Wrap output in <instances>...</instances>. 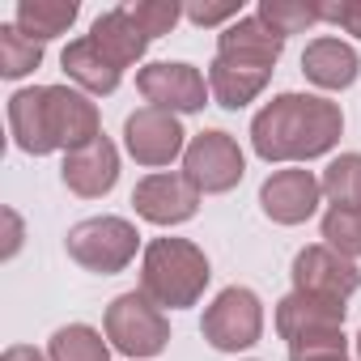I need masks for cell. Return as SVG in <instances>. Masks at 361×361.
I'll use <instances>...</instances> for the list:
<instances>
[{
    "instance_id": "obj_3",
    "label": "cell",
    "mask_w": 361,
    "mask_h": 361,
    "mask_svg": "<svg viewBox=\"0 0 361 361\" xmlns=\"http://www.w3.org/2000/svg\"><path fill=\"white\" fill-rule=\"evenodd\" d=\"M209 281H213L209 255L192 238H153L140 255V293L161 310L196 306Z\"/></svg>"
},
{
    "instance_id": "obj_14",
    "label": "cell",
    "mask_w": 361,
    "mask_h": 361,
    "mask_svg": "<svg viewBox=\"0 0 361 361\" xmlns=\"http://www.w3.org/2000/svg\"><path fill=\"white\" fill-rule=\"evenodd\" d=\"M60 178H64V188H68L73 196H81V200H102V196L119 183V149L111 145V136H98L94 145L73 149V153H64Z\"/></svg>"
},
{
    "instance_id": "obj_10",
    "label": "cell",
    "mask_w": 361,
    "mask_h": 361,
    "mask_svg": "<svg viewBox=\"0 0 361 361\" xmlns=\"http://www.w3.org/2000/svg\"><path fill=\"white\" fill-rule=\"evenodd\" d=\"M293 289L310 293V298H327V302H348L361 289V268L353 259H344L340 251H331L327 243H310L293 255Z\"/></svg>"
},
{
    "instance_id": "obj_23",
    "label": "cell",
    "mask_w": 361,
    "mask_h": 361,
    "mask_svg": "<svg viewBox=\"0 0 361 361\" xmlns=\"http://www.w3.org/2000/svg\"><path fill=\"white\" fill-rule=\"evenodd\" d=\"M255 18H259L272 35L289 39V35H302V30L319 26V22H323V9H319V0H259Z\"/></svg>"
},
{
    "instance_id": "obj_19",
    "label": "cell",
    "mask_w": 361,
    "mask_h": 361,
    "mask_svg": "<svg viewBox=\"0 0 361 361\" xmlns=\"http://www.w3.org/2000/svg\"><path fill=\"white\" fill-rule=\"evenodd\" d=\"M272 73L268 68H243V64H230V60H217L209 64V90H213V102L226 106V111H243L247 102H255L264 90H268Z\"/></svg>"
},
{
    "instance_id": "obj_1",
    "label": "cell",
    "mask_w": 361,
    "mask_h": 361,
    "mask_svg": "<svg viewBox=\"0 0 361 361\" xmlns=\"http://www.w3.org/2000/svg\"><path fill=\"white\" fill-rule=\"evenodd\" d=\"M9 132H13V145L30 157L73 153L102 136V115L81 90L30 85L9 98Z\"/></svg>"
},
{
    "instance_id": "obj_29",
    "label": "cell",
    "mask_w": 361,
    "mask_h": 361,
    "mask_svg": "<svg viewBox=\"0 0 361 361\" xmlns=\"http://www.w3.org/2000/svg\"><path fill=\"white\" fill-rule=\"evenodd\" d=\"M289 361H353L348 344L344 348H306V353H289Z\"/></svg>"
},
{
    "instance_id": "obj_21",
    "label": "cell",
    "mask_w": 361,
    "mask_h": 361,
    "mask_svg": "<svg viewBox=\"0 0 361 361\" xmlns=\"http://www.w3.org/2000/svg\"><path fill=\"white\" fill-rule=\"evenodd\" d=\"M47 357L51 361H111V344L102 340L98 327L68 323V327H56V336L47 340Z\"/></svg>"
},
{
    "instance_id": "obj_24",
    "label": "cell",
    "mask_w": 361,
    "mask_h": 361,
    "mask_svg": "<svg viewBox=\"0 0 361 361\" xmlns=\"http://www.w3.org/2000/svg\"><path fill=\"white\" fill-rule=\"evenodd\" d=\"M43 64V43H35L30 35H22L13 22L9 26H0V77H26Z\"/></svg>"
},
{
    "instance_id": "obj_28",
    "label": "cell",
    "mask_w": 361,
    "mask_h": 361,
    "mask_svg": "<svg viewBox=\"0 0 361 361\" xmlns=\"http://www.w3.org/2000/svg\"><path fill=\"white\" fill-rule=\"evenodd\" d=\"M319 9H323V22H331L344 35L361 39V0H327V5H319Z\"/></svg>"
},
{
    "instance_id": "obj_6",
    "label": "cell",
    "mask_w": 361,
    "mask_h": 361,
    "mask_svg": "<svg viewBox=\"0 0 361 361\" xmlns=\"http://www.w3.org/2000/svg\"><path fill=\"white\" fill-rule=\"evenodd\" d=\"M102 327H106L111 348H119V353L132 357V361L157 357V353H166V344H170V319H166V310H161L157 302H149L140 289L119 293V298L106 306Z\"/></svg>"
},
{
    "instance_id": "obj_25",
    "label": "cell",
    "mask_w": 361,
    "mask_h": 361,
    "mask_svg": "<svg viewBox=\"0 0 361 361\" xmlns=\"http://www.w3.org/2000/svg\"><path fill=\"white\" fill-rule=\"evenodd\" d=\"M323 243L344 259H361V213L357 209H327L323 213Z\"/></svg>"
},
{
    "instance_id": "obj_8",
    "label": "cell",
    "mask_w": 361,
    "mask_h": 361,
    "mask_svg": "<svg viewBox=\"0 0 361 361\" xmlns=\"http://www.w3.org/2000/svg\"><path fill=\"white\" fill-rule=\"evenodd\" d=\"M183 174L196 183L200 196H226L243 183L247 174V157L238 149V140L221 128H209V132H196L188 140V153H183Z\"/></svg>"
},
{
    "instance_id": "obj_20",
    "label": "cell",
    "mask_w": 361,
    "mask_h": 361,
    "mask_svg": "<svg viewBox=\"0 0 361 361\" xmlns=\"http://www.w3.org/2000/svg\"><path fill=\"white\" fill-rule=\"evenodd\" d=\"M77 13H81L77 0H22L13 26H18L22 35H30L35 43H47V39L64 35V30L77 22Z\"/></svg>"
},
{
    "instance_id": "obj_30",
    "label": "cell",
    "mask_w": 361,
    "mask_h": 361,
    "mask_svg": "<svg viewBox=\"0 0 361 361\" xmlns=\"http://www.w3.org/2000/svg\"><path fill=\"white\" fill-rule=\"evenodd\" d=\"M5 226H9V234H5V259H13L18 247H22V217L13 209H5Z\"/></svg>"
},
{
    "instance_id": "obj_17",
    "label": "cell",
    "mask_w": 361,
    "mask_h": 361,
    "mask_svg": "<svg viewBox=\"0 0 361 361\" xmlns=\"http://www.w3.org/2000/svg\"><path fill=\"white\" fill-rule=\"evenodd\" d=\"M90 39L106 51V60L111 64H119V68H132V64H140L145 60V51H149V35L136 26V18L128 13V5L123 9H106V13H98L94 18V30H90Z\"/></svg>"
},
{
    "instance_id": "obj_32",
    "label": "cell",
    "mask_w": 361,
    "mask_h": 361,
    "mask_svg": "<svg viewBox=\"0 0 361 361\" xmlns=\"http://www.w3.org/2000/svg\"><path fill=\"white\" fill-rule=\"evenodd\" d=\"M353 344H357V361H361V331H357V340H353Z\"/></svg>"
},
{
    "instance_id": "obj_15",
    "label": "cell",
    "mask_w": 361,
    "mask_h": 361,
    "mask_svg": "<svg viewBox=\"0 0 361 361\" xmlns=\"http://www.w3.org/2000/svg\"><path fill=\"white\" fill-rule=\"evenodd\" d=\"M281 51H285V39L272 35L255 13L230 22L217 39V60H230V64H243V68H268L272 73Z\"/></svg>"
},
{
    "instance_id": "obj_2",
    "label": "cell",
    "mask_w": 361,
    "mask_h": 361,
    "mask_svg": "<svg viewBox=\"0 0 361 361\" xmlns=\"http://www.w3.org/2000/svg\"><path fill=\"white\" fill-rule=\"evenodd\" d=\"M344 111L319 94H276L251 119V149L264 161H310L340 145Z\"/></svg>"
},
{
    "instance_id": "obj_16",
    "label": "cell",
    "mask_w": 361,
    "mask_h": 361,
    "mask_svg": "<svg viewBox=\"0 0 361 361\" xmlns=\"http://www.w3.org/2000/svg\"><path fill=\"white\" fill-rule=\"evenodd\" d=\"M60 64H64L68 81H73L81 94H98V98H106V94H115L119 81H123V68L111 64L106 51H102L90 35H85V39H73V43L64 47Z\"/></svg>"
},
{
    "instance_id": "obj_12",
    "label": "cell",
    "mask_w": 361,
    "mask_h": 361,
    "mask_svg": "<svg viewBox=\"0 0 361 361\" xmlns=\"http://www.w3.org/2000/svg\"><path fill=\"white\" fill-rule=\"evenodd\" d=\"M323 200V183L319 174L306 166H289V170H272L259 188V209L268 221L276 226H302L319 213Z\"/></svg>"
},
{
    "instance_id": "obj_11",
    "label": "cell",
    "mask_w": 361,
    "mask_h": 361,
    "mask_svg": "<svg viewBox=\"0 0 361 361\" xmlns=\"http://www.w3.org/2000/svg\"><path fill=\"white\" fill-rule=\"evenodd\" d=\"M123 145L132 153L136 166H170L174 157L188 153V132L178 123V115L170 111H157V106H140L123 119Z\"/></svg>"
},
{
    "instance_id": "obj_26",
    "label": "cell",
    "mask_w": 361,
    "mask_h": 361,
    "mask_svg": "<svg viewBox=\"0 0 361 361\" xmlns=\"http://www.w3.org/2000/svg\"><path fill=\"white\" fill-rule=\"evenodd\" d=\"M128 13L136 18V26L149 35V39H161L178 26V18H183V9L174 5V0H140V5H128Z\"/></svg>"
},
{
    "instance_id": "obj_27",
    "label": "cell",
    "mask_w": 361,
    "mask_h": 361,
    "mask_svg": "<svg viewBox=\"0 0 361 361\" xmlns=\"http://www.w3.org/2000/svg\"><path fill=\"white\" fill-rule=\"evenodd\" d=\"M188 13V22H196V26H226V22H238L243 13H238V0H213V5H188L183 9Z\"/></svg>"
},
{
    "instance_id": "obj_31",
    "label": "cell",
    "mask_w": 361,
    "mask_h": 361,
    "mask_svg": "<svg viewBox=\"0 0 361 361\" xmlns=\"http://www.w3.org/2000/svg\"><path fill=\"white\" fill-rule=\"evenodd\" d=\"M0 361H51V357H47V353H39L35 344H9Z\"/></svg>"
},
{
    "instance_id": "obj_13",
    "label": "cell",
    "mask_w": 361,
    "mask_h": 361,
    "mask_svg": "<svg viewBox=\"0 0 361 361\" xmlns=\"http://www.w3.org/2000/svg\"><path fill=\"white\" fill-rule=\"evenodd\" d=\"M136 217H145L149 226H183L200 213V192L188 174H145L136 192H132Z\"/></svg>"
},
{
    "instance_id": "obj_4",
    "label": "cell",
    "mask_w": 361,
    "mask_h": 361,
    "mask_svg": "<svg viewBox=\"0 0 361 361\" xmlns=\"http://www.w3.org/2000/svg\"><path fill=\"white\" fill-rule=\"evenodd\" d=\"M64 247L77 268H85L94 276H115L136 259L140 234L128 217H85L68 230Z\"/></svg>"
},
{
    "instance_id": "obj_7",
    "label": "cell",
    "mask_w": 361,
    "mask_h": 361,
    "mask_svg": "<svg viewBox=\"0 0 361 361\" xmlns=\"http://www.w3.org/2000/svg\"><path fill=\"white\" fill-rule=\"evenodd\" d=\"M200 331L217 353H243V348L259 344V336H264V302H259V293L247 289V285L221 289L204 306Z\"/></svg>"
},
{
    "instance_id": "obj_18",
    "label": "cell",
    "mask_w": 361,
    "mask_h": 361,
    "mask_svg": "<svg viewBox=\"0 0 361 361\" xmlns=\"http://www.w3.org/2000/svg\"><path fill=\"white\" fill-rule=\"evenodd\" d=\"M302 73H306V81L319 85V90H348V85L357 81V73H361V60H357V51H353L348 43L323 35V39L306 43V51H302Z\"/></svg>"
},
{
    "instance_id": "obj_22",
    "label": "cell",
    "mask_w": 361,
    "mask_h": 361,
    "mask_svg": "<svg viewBox=\"0 0 361 361\" xmlns=\"http://www.w3.org/2000/svg\"><path fill=\"white\" fill-rule=\"evenodd\" d=\"M323 196L331 209H357L361 213V153H340L327 161V170L319 174Z\"/></svg>"
},
{
    "instance_id": "obj_5",
    "label": "cell",
    "mask_w": 361,
    "mask_h": 361,
    "mask_svg": "<svg viewBox=\"0 0 361 361\" xmlns=\"http://www.w3.org/2000/svg\"><path fill=\"white\" fill-rule=\"evenodd\" d=\"M344 302H327V298H310V293H289L276 302V336L289 344V353H306V348H344Z\"/></svg>"
},
{
    "instance_id": "obj_9",
    "label": "cell",
    "mask_w": 361,
    "mask_h": 361,
    "mask_svg": "<svg viewBox=\"0 0 361 361\" xmlns=\"http://www.w3.org/2000/svg\"><path fill=\"white\" fill-rule=\"evenodd\" d=\"M136 90L149 106L157 111H170V115H192V111H204V102L213 98L209 90V77L183 60H157V64H145L136 73Z\"/></svg>"
}]
</instances>
